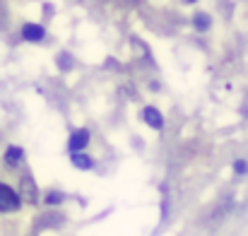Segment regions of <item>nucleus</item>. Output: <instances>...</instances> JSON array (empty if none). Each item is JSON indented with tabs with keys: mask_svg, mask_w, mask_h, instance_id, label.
I'll use <instances>...</instances> for the list:
<instances>
[{
	"mask_svg": "<svg viewBox=\"0 0 248 236\" xmlns=\"http://www.w3.org/2000/svg\"><path fill=\"white\" fill-rule=\"evenodd\" d=\"M186 2H195V0H186Z\"/></svg>",
	"mask_w": 248,
	"mask_h": 236,
	"instance_id": "11",
	"label": "nucleus"
},
{
	"mask_svg": "<svg viewBox=\"0 0 248 236\" xmlns=\"http://www.w3.org/2000/svg\"><path fill=\"white\" fill-rule=\"evenodd\" d=\"M234 171H236L239 176H241V173H246V171H248V164L244 161V159H236V161H234Z\"/></svg>",
	"mask_w": 248,
	"mask_h": 236,
	"instance_id": "10",
	"label": "nucleus"
},
{
	"mask_svg": "<svg viewBox=\"0 0 248 236\" xmlns=\"http://www.w3.org/2000/svg\"><path fill=\"white\" fill-rule=\"evenodd\" d=\"M142 118H145V123L150 126V128H164V118H162V113L155 109V106H147L145 111H142Z\"/></svg>",
	"mask_w": 248,
	"mask_h": 236,
	"instance_id": "5",
	"label": "nucleus"
},
{
	"mask_svg": "<svg viewBox=\"0 0 248 236\" xmlns=\"http://www.w3.org/2000/svg\"><path fill=\"white\" fill-rule=\"evenodd\" d=\"M19 195L7 186V183H0V212H15L19 207Z\"/></svg>",
	"mask_w": 248,
	"mask_h": 236,
	"instance_id": "1",
	"label": "nucleus"
},
{
	"mask_svg": "<svg viewBox=\"0 0 248 236\" xmlns=\"http://www.w3.org/2000/svg\"><path fill=\"white\" fill-rule=\"evenodd\" d=\"M70 161H73V166H78V169H92V166H94V161L89 159V155H84V152H73Z\"/></svg>",
	"mask_w": 248,
	"mask_h": 236,
	"instance_id": "7",
	"label": "nucleus"
},
{
	"mask_svg": "<svg viewBox=\"0 0 248 236\" xmlns=\"http://www.w3.org/2000/svg\"><path fill=\"white\" fill-rule=\"evenodd\" d=\"M22 36H24L27 41H31V44H39V41L46 36V31H44L41 24H24V27H22Z\"/></svg>",
	"mask_w": 248,
	"mask_h": 236,
	"instance_id": "4",
	"label": "nucleus"
},
{
	"mask_svg": "<svg viewBox=\"0 0 248 236\" xmlns=\"http://www.w3.org/2000/svg\"><path fill=\"white\" fill-rule=\"evenodd\" d=\"M87 142H89V130H87V128H80V130H75V133L70 135L68 147H70V152H82L84 147H87Z\"/></svg>",
	"mask_w": 248,
	"mask_h": 236,
	"instance_id": "3",
	"label": "nucleus"
},
{
	"mask_svg": "<svg viewBox=\"0 0 248 236\" xmlns=\"http://www.w3.org/2000/svg\"><path fill=\"white\" fill-rule=\"evenodd\" d=\"M19 193H22V198H24L27 203H36V200H39V190H36L31 176H22V181H19Z\"/></svg>",
	"mask_w": 248,
	"mask_h": 236,
	"instance_id": "2",
	"label": "nucleus"
},
{
	"mask_svg": "<svg viewBox=\"0 0 248 236\" xmlns=\"http://www.w3.org/2000/svg\"><path fill=\"white\" fill-rule=\"evenodd\" d=\"M5 161H7L10 166H19V164L24 161L22 147H7V150H5Z\"/></svg>",
	"mask_w": 248,
	"mask_h": 236,
	"instance_id": "6",
	"label": "nucleus"
},
{
	"mask_svg": "<svg viewBox=\"0 0 248 236\" xmlns=\"http://www.w3.org/2000/svg\"><path fill=\"white\" fill-rule=\"evenodd\" d=\"M46 203H48V205H58V203H63V193H58V190L48 193V195H46Z\"/></svg>",
	"mask_w": 248,
	"mask_h": 236,
	"instance_id": "9",
	"label": "nucleus"
},
{
	"mask_svg": "<svg viewBox=\"0 0 248 236\" xmlns=\"http://www.w3.org/2000/svg\"><path fill=\"white\" fill-rule=\"evenodd\" d=\"M193 24H195V29H198V31H207V29H210V15L198 12V15L193 17Z\"/></svg>",
	"mask_w": 248,
	"mask_h": 236,
	"instance_id": "8",
	"label": "nucleus"
}]
</instances>
